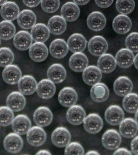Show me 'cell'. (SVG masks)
Segmentation results:
<instances>
[{
	"label": "cell",
	"instance_id": "9",
	"mask_svg": "<svg viewBox=\"0 0 138 155\" xmlns=\"http://www.w3.org/2000/svg\"><path fill=\"white\" fill-rule=\"evenodd\" d=\"M125 114L119 105H113L108 107L104 113L106 122L111 125H120L124 119Z\"/></svg>",
	"mask_w": 138,
	"mask_h": 155
},
{
	"label": "cell",
	"instance_id": "40",
	"mask_svg": "<svg viewBox=\"0 0 138 155\" xmlns=\"http://www.w3.org/2000/svg\"><path fill=\"white\" fill-rule=\"evenodd\" d=\"M60 5L59 0H41V6L47 13H53L58 11Z\"/></svg>",
	"mask_w": 138,
	"mask_h": 155
},
{
	"label": "cell",
	"instance_id": "6",
	"mask_svg": "<svg viewBox=\"0 0 138 155\" xmlns=\"http://www.w3.org/2000/svg\"><path fill=\"white\" fill-rule=\"evenodd\" d=\"M33 119L35 124L41 127H47L49 125L52 119H53V114L51 110L47 107H38L33 114Z\"/></svg>",
	"mask_w": 138,
	"mask_h": 155
},
{
	"label": "cell",
	"instance_id": "14",
	"mask_svg": "<svg viewBox=\"0 0 138 155\" xmlns=\"http://www.w3.org/2000/svg\"><path fill=\"white\" fill-rule=\"evenodd\" d=\"M36 92L37 95L42 99H50L56 93L54 83L49 79H43L37 84Z\"/></svg>",
	"mask_w": 138,
	"mask_h": 155
},
{
	"label": "cell",
	"instance_id": "22",
	"mask_svg": "<svg viewBox=\"0 0 138 155\" xmlns=\"http://www.w3.org/2000/svg\"><path fill=\"white\" fill-rule=\"evenodd\" d=\"M13 43L17 49L26 51L30 48L32 44V38L29 32L21 31L16 33L14 36Z\"/></svg>",
	"mask_w": 138,
	"mask_h": 155
},
{
	"label": "cell",
	"instance_id": "41",
	"mask_svg": "<svg viewBox=\"0 0 138 155\" xmlns=\"http://www.w3.org/2000/svg\"><path fill=\"white\" fill-rule=\"evenodd\" d=\"M125 45L132 52H138V32H132L127 37Z\"/></svg>",
	"mask_w": 138,
	"mask_h": 155
},
{
	"label": "cell",
	"instance_id": "2",
	"mask_svg": "<svg viewBox=\"0 0 138 155\" xmlns=\"http://www.w3.org/2000/svg\"><path fill=\"white\" fill-rule=\"evenodd\" d=\"M4 148L10 153H18L23 148V139L20 134L16 133H9L6 136L3 141Z\"/></svg>",
	"mask_w": 138,
	"mask_h": 155
},
{
	"label": "cell",
	"instance_id": "44",
	"mask_svg": "<svg viewBox=\"0 0 138 155\" xmlns=\"http://www.w3.org/2000/svg\"><path fill=\"white\" fill-rule=\"evenodd\" d=\"M130 147L132 153L136 155H138V136L132 140Z\"/></svg>",
	"mask_w": 138,
	"mask_h": 155
},
{
	"label": "cell",
	"instance_id": "7",
	"mask_svg": "<svg viewBox=\"0 0 138 155\" xmlns=\"http://www.w3.org/2000/svg\"><path fill=\"white\" fill-rule=\"evenodd\" d=\"M52 142L58 147H65L71 140V135L68 129L63 127L56 128L51 135Z\"/></svg>",
	"mask_w": 138,
	"mask_h": 155
},
{
	"label": "cell",
	"instance_id": "42",
	"mask_svg": "<svg viewBox=\"0 0 138 155\" xmlns=\"http://www.w3.org/2000/svg\"><path fill=\"white\" fill-rule=\"evenodd\" d=\"M65 154H80L83 155L85 154L84 149L83 146L78 142L69 143L66 146L65 150Z\"/></svg>",
	"mask_w": 138,
	"mask_h": 155
},
{
	"label": "cell",
	"instance_id": "49",
	"mask_svg": "<svg viewBox=\"0 0 138 155\" xmlns=\"http://www.w3.org/2000/svg\"><path fill=\"white\" fill-rule=\"evenodd\" d=\"M134 65H135L136 68L138 70V53L136 54V56H134Z\"/></svg>",
	"mask_w": 138,
	"mask_h": 155
},
{
	"label": "cell",
	"instance_id": "46",
	"mask_svg": "<svg viewBox=\"0 0 138 155\" xmlns=\"http://www.w3.org/2000/svg\"><path fill=\"white\" fill-rule=\"evenodd\" d=\"M114 154H128V155H131L132 153L130 151H128L127 149L125 148H120L116 150V151L114 153Z\"/></svg>",
	"mask_w": 138,
	"mask_h": 155
},
{
	"label": "cell",
	"instance_id": "47",
	"mask_svg": "<svg viewBox=\"0 0 138 155\" xmlns=\"http://www.w3.org/2000/svg\"><path fill=\"white\" fill-rule=\"evenodd\" d=\"M90 0H73L74 3H75L78 5H85L87 4L89 2Z\"/></svg>",
	"mask_w": 138,
	"mask_h": 155
},
{
	"label": "cell",
	"instance_id": "36",
	"mask_svg": "<svg viewBox=\"0 0 138 155\" xmlns=\"http://www.w3.org/2000/svg\"><path fill=\"white\" fill-rule=\"evenodd\" d=\"M123 106L128 113H136L138 110V95L136 93H129L123 100Z\"/></svg>",
	"mask_w": 138,
	"mask_h": 155
},
{
	"label": "cell",
	"instance_id": "12",
	"mask_svg": "<svg viewBox=\"0 0 138 155\" xmlns=\"http://www.w3.org/2000/svg\"><path fill=\"white\" fill-rule=\"evenodd\" d=\"M31 121L25 114H20L16 116L12 123V129L14 133L20 135H24L31 128Z\"/></svg>",
	"mask_w": 138,
	"mask_h": 155
},
{
	"label": "cell",
	"instance_id": "4",
	"mask_svg": "<svg viewBox=\"0 0 138 155\" xmlns=\"http://www.w3.org/2000/svg\"><path fill=\"white\" fill-rule=\"evenodd\" d=\"M27 142L32 146L40 147L43 145L47 140L46 133L40 126H34L28 130L27 134Z\"/></svg>",
	"mask_w": 138,
	"mask_h": 155
},
{
	"label": "cell",
	"instance_id": "43",
	"mask_svg": "<svg viewBox=\"0 0 138 155\" xmlns=\"http://www.w3.org/2000/svg\"><path fill=\"white\" fill-rule=\"evenodd\" d=\"M114 0H95L96 5L101 8H108L112 5Z\"/></svg>",
	"mask_w": 138,
	"mask_h": 155
},
{
	"label": "cell",
	"instance_id": "31",
	"mask_svg": "<svg viewBox=\"0 0 138 155\" xmlns=\"http://www.w3.org/2000/svg\"><path fill=\"white\" fill-rule=\"evenodd\" d=\"M19 14V7L16 3L12 2H7L2 6L0 9V14L5 20L13 21L18 18Z\"/></svg>",
	"mask_w": 138,
	"mask_h": 155
},
{
	"label": "cell",
	"instance_id": "18",
	"mask_svg": "<svg viewBox=\"0 0 138 155\" xmlns=\"http://www.w3.org/2000/svg\"><path fill=\"white\" fill-rule=\"evenodd\" d=\"M88 65V60L86 55L82 52H75L70 56L69 66L70 69L76 72H83Z\"/></svg>",
	"mask_w": 138,
	"mask_h": 155
},
{
	"label": "cell",
	"instance_id": "11",
	"mask_svg": "<svg viewBox=\"0 0 138 155\" xmlns=\"http://www.w3.org/2000/svg\"><path fill=\"white\" fill-rule=\"evenodd\" d=\"M86 118V113L82 106L74 105L70 107L66 112V119L68 122L74 125L82 124Z\"/></svg>",
	"mask_w": 138,
	"mask_h": 155
},
{
	"label": "cell",
	"instance_id": "26",
	"mask_svg": "<svg viewBox=\"0 0 138 155\" xmlns=\"http://www.w3.org/2000/svg\"><path fill=\"white\" fill-rule=\"evenodd\" d=\"M87 44L86 39L79 33H75L71 35L67 41L69 49L74 53L83 52L86 48Z\"/></svg>",
	"mask_w": 138,
	"mask_h": 155
},
{
	"label": "cell",
	"instance_id": "13",
	"mask_svg": "<svg viewBox=\"0 0 138 155\" xmlns=\"http://www.w3.org/2000/svg\"><path fill=\"white\" fill-rule=\"evenodd\" d=\"M22 74L20 68L16 65H10L5 67L2 72V77L4 81L9 85L18 84L21 78Z\"/></svg>",
	"mask_w": 138,
	"mask_h": 155
},
{
	"label": "cell",
	"instance_id": "37",
	"mask_svg": "<svg viewBox=\"0 0 138 155\" xmlns=\"http://www.w3.org/2000/svg\"><path fill=\"white\" fill-rule=\"evenodd\" d=\"M116 7L119 12L127 15L134 11L135 7L134 0H117Z\"/></svg>",
	"mask_w": 138,
	"mask_h": 155
},
{
	"label": "cell",
	"instance_id": "50",
	"mask_svg": "<svg viewBox=\"0 0 138 155\" xmlns=\"http://www.w3.org/2000/svg\"><path fill=\"white\" fill-rule=\"evenodd\" d=\"M87 155H89V154H95V155H99V153H98L97 151H88L86 153Z\"/></svg>",
	"mask_w": 138,
	"mask_h": 155
},
{
	"label": "cell",
	"instance_id": "35",
	"mask_svg": "<svg viewBox=\"0 0 138 155\" xmlns=\"http://www.w3.org/2000/svg\"><path fill=\"white\" fill-rule=\"evenodd\" d=\"M16 34V27L14 24L7 20L0 22V39L3 40H9Z\"/></svg>",
	"mask_w": 138,
	"mask_h": 155
},
{
	"label": "cell",
	"instance_id": "5",
	"mask_svg": "<svg viewBox=\"0 0 138 155\" xmlns=\"http://www.w3.org/2000/svg\"><path fill=\"white\" fill-rule=\"evenodd\" d=\"M84 129L90 134H97L103 127V122L101 116L96 113H91L85 118L83 122Z\"/></svg>",
	"mask_w": 138,
	"mask_h": 155
},
{
	"label": "cell",
	"instance_id": "51",
	"mask_svg": "<svg viewBox=\"0 0 138 155\" xmlns=\"http://www.w3.org/2000/svg\"><path fill=\"white\" fill-rule=\"evenodd\" d=\"M135 120L136 122H137V125H138V110L136 112V114H135Z\"/></svg>",
	"mask_w": 138,
	"mask_h": 155
},
{
	"label": "cell",
	"instance_id": "20",
	"mask_svg": "<svg viewBox=\"0 0 138 155\" xmlns=\"http://www.w3.org/2000/svg\"><path fill=\"white\" fill-rule=\"evenodd\" d=\"M29 56L35 62H41L48 56V48L43 43L36 42L29 48Z\"/></svg>",
	"mask_w": 138,
	"mask_h": 155
},
{
	"label": "cell",
	"instance_id": "28",
	"mask_svg": "<svg viewBox=\"0 0 138 155\" xmlns=\"http://www.w3.org/2000/svg\"><path fill=\"white\" fill-rule=\"evenodd\" d=\"M108 87L103 83H98L92 86L90 90V96L93 101L98 103L105 101L109 96Z\"/></svg>",
	"mask_w": 138,
	"mask_h": 155
},
{
	"label": "cell",
	"instance_id": "52",
	"mask_svg": "<svg viewBox=\"0 0 138 155\" xmlns=\"http://www.w3.org/2000/svg\"><path fill=\"white\" fill-rule=\"evenodd\" d=\"M7 2V0H0V6H2L3 5Z\"/></svg>",
	"mask_w": 138,
	"mask_h": 155
},
{
	"label": "cell",
	"instance_id": "53",
	"mask_svg": "<svg viewBox=\"0 0 138 155\" xmlns=\"http://www.w3.org/2000/svg\"><path fill=\"white\" fill-rule=\"evenodd\" d=\"M0 44H1V41H0Z\"/></svg>",
	"mask_w": 138,
	"mask_h": 155
},
{
	"label": "cell",
	"instance_id": "17",
	"mask_svg": "<svg viewBox=\"0 0 138 155\" xmlns=\"http://www.w3.org/2000/svg\"><path fill=\"white\" fill-rule=\"evenodd\" d=\"M83 80L86 84L93 86L99 82L102 78L101 71L98 67L90 65L87 67L83 71Z\"/></svg>",
	"mask_w": 138,
	"mask_h": 155
},
{
	"label": "cell",
	"instance_id": "34",
	"mask_svg": "<svg viewBox=\"0 0 138 155\" xmlns=\"http://www.w3.org/2000/svg\"><path fill=\"white\" fill-rule=\"evenodd\" d=\"M31 36L32 40L36 42L44 43L48 40L50 36L49 29L45 24H36L31 29Z\"/></svg>",
	"mask_w": 138,
	"mask_h": 155
},
{
	"label": "cell",
	"instance_id": "19",
	"mask_svg": "<svg viewBox=\"0 0 138 155\" xmlns=\"http://www.w3.org/2000/svg\"><path fill=\"white\" fill-rule=\"evenodd\" d=\"M120 132L125 138L134 137L138 132V125L136 120L131 118L123 119L120 124Z\"/></svg>",
	"mask_w": 138,
	"mask_h": 155
},
{
	"label": "cell",
	"instance_id": "8",
	"mask_svg": "<svg viewBox=\"0 0 138 155\" xmlns=\"http://www.w3.org/2000/svg\"><path fill=\"white\" fill-rule=\"evenodd\" d=\"M78 94L72 87H66L61 89L58 94L59 104L65 107H70L77 103Z\"/></svg>",
	"mask_w": 138,
	"mask_h": 155
},
{
	"label": "cell",
	"instance_id": "27",
	"mask_svg": "<svg viewBox=\"0 0 138 155\" xmlns=\"http://www.w3.org/2000/svg\"><path fill=\"white\" fill-rule=\"evenodd\" d=\"M80 14L79 8L72 2H67L64 4L61 9V15L66 21L72 22L77 19Z\"/></svg>",
	"mask_w": 138,
	"mask_h": 155
},
{
	"label": "cell",
	"instance_id": "25",
	"mask_svg": "<svg viewBox=\"0 0 138 155\" xmlns=\"http://www.w3.org/2000/svg\"><path fill=\"white\" fill-rule=\"evenodd\" d=\"M116 64L123 69L130 67L134 60V55L133 52L128 48H122L119 51L116 55Z\"/></svg>",
	"mask_w": 138,
	"mask_h": 155
},
{
	"label": "cell",
	"instance_id": "21",
	"mask_svg": "<svg viewBox=\"0 0 138 155\" xmlns=\"http://www.w3.org/2000/svg\"><path fill=\"white\" fill-rule=\"evenodd\" d=\"M37 82L35 78L30 75L21 77L18 82V89L23 95H31L35 93L37 88Z\"/></svg>",
	"mask_w": 138,
	"mask_h": 155
},
{
	"label": "cell",
	"instance_id": "48",
	"mask_svg": "<svg viewBox=\"0 0 138 155\" xmlns=\"http://www.w3.org/2000/svg\"><path fill=\"white\" fill-rule=\"evenodd\" d=\"M36 154H48V155H50L51 153L49 151H47V150H41V151H40L39 152H37L36 153Z\"/></svg>",
	"mask_w": 138,
	"mask_h": 155
},
{
	"label": "cell",
	"instance_id": "3",
	"mask_svg": "<svg viewBox=\"0 0 138 155\" xmlns=\"http://www.w3.org/2000/svg\"><path fill=\"white\" fill-rule=\"evenodd\" d=\"M121 143V134L115 129H108L102 137V144L108 150L117 149Z\"/></svg>",
	"mask_w": 138,
	"mask_h": 155
},
{
	"label": "cell",
	"instance_id": "33",
	"mask_svg": "<svg viewBox=\"0 0 138 155\" xmlns=\"http://www.w3.org/2000/svg\"><path fill=\"white\" fill-rule=\"evenodd\" d=\"M47 27L52 35H60L66 31V23L62 17L56 15L49 19Z\"/></svg>",
	"mask_w": 138,
	"mask_h": 155
},
{
	"label": "cell",
	"instance_id": "23",
	"mask_svg": "<svg viewBox=\"0 0 138 155\" xmlns=\"http://www.w3.org/2000/svg\"><path fill=\"white\" fill-rule=\"evenodd\" d=\"M112 27L114 30L117 33L120 35H125L130 31L132 21L128 16L125 14H120L114 19Z\"/></svg>",
	"mask_w": 138,
	"mask_h": 155
},
{
	"label": "cell",
	"instance_id": "10",
	"mask_svg": "<svg viewBox=\"0 0 138 155\" xmlns=\"http://www.w3.org/2000/svg\"><path fill=\"white\" fill-rule=\"evenodd\" d=\"M6 104L8 107L14 112H19L25 108L26 99L20 92L14 91L7 96Z\"/></svg>",
	"mask_w": 138,
	"mask_h": 155
},
{
	"label": "cell",
	"instance_id": "16",
	"mask_svg": "<svg viewBox=\"0 0 138 155\" xmlns=\"http://www.w3.org/2000/svg\"><path fill=\"white\" fill-rule=\"evenodd\" d=\"M133 89L132 81L127 76L117 78L114 83V90L115 93L121 97L130 93Z\"/></svg>",
	"mask_w": 138,
	"mask_h": 155
},
{
	"label": "cell",
	"instance_id": "32",
	"mask_svg": "<svg viewBox=\"0 0 138 155\" xmlns=\"http://www.w3.org/2000/svg\"><path fill=\"white\" fill-rule=\"evenodd\" d=\"M116 59L111 54H104L99 57L98 61V67L104 73H111L116 69Z\"/></svg>",
	"mask_w": 138,
	"mask_h": 155
},
{
	"label": "cell",
	"instance_id": "1",
	"mask_svg": "<svg viewBox=\"0 0 138 155\" xmlns=\"http://www.w3.org/2000/svg\"><path fill=\"white\" fill-rule=\"evenodd\" d=\"M88 49L94 56H101L105 54L108 49V43L103 36H95L88 43Z\"/></svg>",
	"mask_w": 138,
	"mask_h": 155
},
{
	"label": "cell",
	"instance_id": "39",
	"mask_svg": "<svg viewBox=\"0 0 138 155\" xmlns=\"http://www.w3.org/2000/svg\"><path fill=\"white\" fill-rule=\"evenodd\" d=\"M14 55L12 51L8 47L0 48V67H6L12 64Z\"/></svg>",
	"mask_w": 138,
	"mask_h": 155
},
{
	"label": "cell",
	"instance_id": "15",
	"mask_svg": "<svg viewBox=\"0 0 138 155\" xmlns=\"http://www.w3.org/2000/svg\"><path fill=\"white\" fill-rule=\"evenodd\" d=\"M106 18L100 12H93L87 18V26L94 32L101 31L106 25Z\"/></svg>",
	"mask_w": 138,
	"mask_h": 155
},
{
	"label": "cell",
	"instance_id": "38",
	"mask_svg": "<svg viewBox=\"0 0 138 155\" xmlns=\"http://www.w3.org/2000/svg\"><path fill=\"white\" fill-rule=\"evenodd\" d=\"M14 118L13 110L5 106H2L0 107V125L6 127L12 124Z\"/></svg>",
	"mask_w": 138,
	"mask_h": 155
},
{
	"label": "cell",
	"instance_id": "45",
	"mask_svg": "<svg viewBox=\"0 0 138 155\" xmlns=\"http://www.w3.org/2000/svg\"><path fill=\"white\" fill-rule=\"evenodd\" d=\"M41 2V0H23V2L26 6L33 8L37 7Z\"/></svg>",
	"mask_w": 138,
	"mask_h": 155
},
{
	"label": "cell",
	"instance_id": "24",
	"mask_svg": "<svg viewBox=\"0 0 138 155\" xmlns=\"http://www.w3.org/2000/svg\"><path fill=\"white\" fill-rule=\"evenodd\" d=\"M47 77L54 84L62 83L66 77V71L62 65L55 64L49 68Z\"/></svg>",
	"mask_w": 138,
	"mask_h": 155
},
{
	"label": "cell",
	"instance_id": "29",
	"mask_svg": "<svg viewBox=\"0 0 138 155\" xmlns=\"http://www.w3.org/2000/svg\"><path fill=\"white\" fill-rule=\"evenodd\" d=\"M50 53L55 58H64L67 54L69 51V47L67 43L62 39H56L52 41L49 47Z\"/></svg>",
	"mask_w": 138,
	"mask_h": 155
},
{
	"label": "cell",
	"instance_id": "30",
	"mask_svg": "<svg viewBox=\"0 0 138 155\" xmlns=\"http://www.w3.org/2000/svg\"><path fill=\"white\" fill-rule=\"evenodd\" d=\"M18 23L20 27L24 29H30L36 25V16L30 10H23L18 16Z\"/></svg>",
	"mask_w": 138,
	"mask_h": 155
}]
</instances>
